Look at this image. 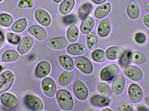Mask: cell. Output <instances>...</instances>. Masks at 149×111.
I'll return each mask as SVG.
<instances>
[{"instance_id": "obj_17", "label": "cell", "mask_w": 149, "mask_h": 111, "mask_svg": "<svg viewBox=\"0 0 149 111\" xmlns=\"http://www.w3.org/2000/svg\"><path fill=\"white\" fill-rule=\"evenodd\" d=\"M125 53L124 50L121 47L113 46L107 50L106 55L109 60H116L120 58Z\"/></svg>"}, {"instance_id": "obj_19", "label": "cell", "mask_w": 149, "mask_h": 111, "mask_svg": "<svg viewBox=\"0 0 149 111\" xmlns=\"http://www.w3.org/2000/svg\"><path fill=\"white\" fill-rule=\"evenodd\" d=\"M111 28V24L108 19H105L102 20L98 26V34L101 37H106L110 33Z\"/></svg>"}, {"instance_id": "obj_20", "label": "cell", "mask_w": 149, "mask_h": 111, "mask_svg": "<svg viewBox=\"0 0 149 111\" xmlns=\"http://www.w3.org/2000/svg\"><path fill=\"white\" fill-rule=\"evenodd\" d=\"M128 59L130 62L137 64H141L147 61V57L145 55L140 51L129 52Z\"/></svg>"}, {"instance_id": "obj_21", "label": "cell", "mask_w": 149, "mask_h": 111, "mask_svg": "<svg viewBox=\"0 0 149 111\" xmlns=\"http://www.w3.org/2000/svg\"><path fill=\"white\" fill-rule=\"evenodd\" d=\"M111 9L110 3H104L96 8L94 13V16L97 19H102L109 14Z\"/></svg>"}, {"instance_id": "obj_11", "label": "cell", "mask_w": 149, "mask_h": 111, "mask_svg": "<svg viewBox=\"0 0 149 111\" xmlns=\"http://www.w3.org/2000/svg\"><path fill=\"white\" fill-rule=\"evenodd\" d=\"M0 99L2 104L8 108H15L18 104L17 98L15 95L8 92L2 94L0 97Z\"/></svg>"}, {"instance_id": "obj_18", "label": "cell", "mask_w": 149, "mask_h": 111, "mask_svg": "<svg viewBox=\"0 0 149 111\" xmlns=\"http://www.w3.org/2000/svg\"><path fill=\"white\" fill-rule=\"evenodd\" d=\"M126 11L128 16L132 20L137 19L140 16V8L137 3L134 1H131L128 4Z\"/></svg>"}, {"instance_id": "obj_40", "label": "cell", "mask_w": 149, "mask_h": 111, "mask_svg": "<svg viewBox=\"0 0 149 111\" xmlns=\"http://www.w3.org/2000/svg\"><path fill=\"white\" fill-rule=\"evenodd\" d=\"M135 40L137 43H144L146 41V37L145 34L143 33H138L135 36Z\"/></svg>"}, {"instance_id": "obj_15", "label": "cell", "mask_w": 149, "mask_h": 111, "mask_svg": "<svg viewBox=\"0 0 149 111\" xmlns=\"http://www.w3.org/2000/svg\"><path fill=\"white\" fill-rule=\"evenodd\" d=\"M28 32L39 41H44L47 37L46 30L39 25H33L31 26L28 29Z\"/></svg>"}, {"instance_id": "obj_22", "label": "cell", "mask_w": 149, "mask_h": 111, "mask_svg": "<svg viewBox=\"0 0 149 111\" xmlns=\"http://www.w3.org/2000/svg\"><path fill=\"white\" fill-rule=\"evenodd\" d=\"M94 20L89 16L85 17L83 19L80 26V30L83 34H87L90 33L93 29L94 26Z\"/></svg>"}, {"instance_id": "obj_52", "label": "cell", "mask_w": 149, "mask_h": 111, "mask_svg": "<svg viewBox=\"0 0 149 111\" xmlns=\"http://www.w3.org/2000/svg\"><path fill=\"white\" fill-rule=\"evenodd\" d=\"M3 0H0V2H1Z\"/></svg>"}, {"instance_id": "obj_33", "label": "cell", "mask_w": 149, "mask_h": 111, "mask_svg": "<svg viewBox=\"0 0 149 111\" xmlns=\"http://www.w3.org/2000/svg\"><path fill=\"white\" fill-rule=\"evenodd\" d=\"M93 9V6L90 3H83L78 10V15L81 19L87 16Z\"/></svg>"}, {"instance_id": "obj_32", "label": "cell", "mask_w": 149, "mask_h": 111, "mask_svg": "<svg viewBox=\"0 0 149 111\" xmlns=\"http://www.w3.org/2000/svg\"><path fill=\"white\" fill-rule=\"evenodd\" d=\"M97 90L100 94L105 97H110L112 94L111 89L107 83L100 82L97 85Z\"/></svg>"}, {"instance_id": "obj_8", "label": "cell", "mask_w": 149, "mask_h": 111, "mask_svg": "<svg viewBox=\"0 0 149 111\" xmlns=\"http://www.w3.org/2000/svg\"><path fill=\"white\" fill-rule=\"evenodd\" d=\"M126 81L122 74H117L113 78L112 82V92L113 95H120L124 90Z\"/></svg>"}, {"instance_id": "obj_48", "label": "cell", "mask_w": 149, "mask_h": 111, "mask_svg": "<svg viewBox=\"0 0 149 111\" xmlns=\"http://www.w3.org/2000/svg\"><path fill=\"white\" fill-rule=\"evenodd\" d=\"M52 1H54V2L58 3H60V2L63 1V0H52Z\"/></svg>"}, {"instance_id": "obj_36", "label": "cell", "mask_w": 149, "mask_h": 111, "mask_svg": "<svg viewBox=\"0 0 149 111\" xmlns=\"http://www.w3.org/2000/svg\"><path fill=\"white\" fill-rule=\"evenodd\" d=\"M133 108L132 103L129 101H125L116 105L115 110L116 111H130Z\"/></svg>"}, {"instance_id": "obj_25", "label": "cell", "mask_w": 149, "mask_h": 111, "mask_svg": "<svg viewBox=\"0 0 149 111\" xmlns=\"http://www.w3.org/2000/svg\"><path fill=\"white\" fill-rule=\"evenodd\" d=\"M60 64L64 69L72 70L74 68V63L72 58L67 55H63L59 57Z\"/></svg>"}, {"instance_id": "obj_14", "label": "cell", "mask_w": 149, "mask_h": 111, "mask_svg": "<svg viewBox=\"0 0 149 111\" xmlns=\"http://www.w3.org/2000/svg\"><path fill=\"white\" fill-rule=\"evenodd\" d=\"M28 105L32 110L41 111L43 109V104L42 100L37 96L28 95L27 97Z\"/></svg>"}, {"instance_id": "obj_16", "label": "cell", "mask_w": 149, "mask_h": 111, "mask_svg": "<svg viewBox=\"0 0 149 111\" xmlns=\"http://www.w3.org/2000/svg\"><path fill=\"white\" fill-rule=\"evenodd\" d=\"M51 68L50 64L48 61H43L40 62L36 68V76L38 78L46 77L49 73Z\"/></svg>"}, {"instance_id": "obj_37", "label": "cell", "mask_w": 149, "mask_h": 111, "mask_svg": "<svg viewBox=\"0 0 149 111\" xmlns=\"http://www.w3.org/2000/svg\"><path fill=\"white\" fill-rule=\"evenodd\" d=\"M6 37L9 43L13 44H17L21 40L20 36L12 33H7Z\"/></svg>"}, {"instance_id": "obj_9", "label": "cell", "mask_w": 149, "mask_h": 111, "mask_svg": "<svg viewBox=\"0 0 149 111\" xmlns=\"http://www.w3.org/2000/svg\"><path fill=\"white\" fill-rule=\"evenodd\" d=\"M42 88L45 94L47 97H52L56 95L57 86L55 81L49 77H46L43 79L42 83Z\"/></svg>"}, {"instance_id": "obj_6", "label": "cell", "mask_w": 149, "mask_h": 111, "mask_svg": "<svg viewBox=\"0 0 149 111\" xmlns=\"http://www.w3.org/2000/svg\"><path fill=\"white\" fill-rule=\"evenodd\" d=\"M128 94L130 100L134 103H138L142 100L143 91L141 87L137 84L132 83L128 89Z\"/></svg>"}, {"instance_id": "obj_45", "label": "cell", "mask_w": 149, "mask_h": 111, "mask_svg": "<svg viewBox=\"0 0 149 111\" xmlns=\"http://www.w3.org/2000/svg\"><path fill=\"white\" fill-rule=\"evenodd\" d=\"M145 102L146 104L149 108V96H147L145 98Z\"/></svg>"}, {"instance_id": "obj_10", "label": "cell", "mask_w": 149, "mask_h": 111, "mask_svg": "<svg viewBox=\"0 0 149 111\" xmlns=\"http://www.w3.org/2000/svg\"><path fill=\"white\" fill-rule=\"evenodd\" d=\"M35 40L33 37L26 36L22 38L17 45V50L20 54H25L30 51L33 44Z\"/></svg>"}, {"instance_id": "obj_43", "label": "cell", "mask_w": 149, "mask_h": 111, "mask_svg": "<svg viewBox=\"0 0 149 111\" xmlns=\"http://www.w3.org/2000/svg\"><path fill=\"white\" fill-rule=\"evenodd\" d=\"M107 1V0H92V1L94 3L98 4L104 3Z\"/></svg>"}, {"instance_id": "obj_23", "label": "cell", "mask_w": 149, "mask_h": 111, "mask_svg": "<svg viewBox=\"0 0 149 111\" xmlns=\"http://www.w3.org/2000/svg\"><path fill=\"white\" fill-rule=\"evenodd\" d=\"M90 103L93 106L104 107L109 105L110 100L107 98L104 97L99 95H95L90 99Z\"/></svg>"}, {"instance_id": "obj_2", "label": "cell", "mask_w": 149, "mask_h": 111, "mask_svg": "<svg viewBox=\"0 0 149 111\" xmlns=\"http://www.w3.org/2000/svg\"><path fill=\"white\" fill-rule=\"evenodd\" d=\"M15 77L12 72L7 70L0 74V93L10 89L14 83Z\"/></svg>"}, {"instance_id": "obj_12", "label": "cell", "mask_w": 149, "mask_h": 111, "mask_svg": "<svg viewBox=\"0 0 149 111\" xmlns=\"http://www.w3.org/2000/svg\"><path fill=\"white\" fill-rule=\"evenodd\" d=\"M36 20L41 25L47 27L51 23V18L49 14L44 10L38 9L35 12Z\"/></svg>"}, {"instance_id": "obj_13", "label": "cell", "mask_w": 149, "mask_h": 111, "mask_svg": "<svg viewBox=\"0 0 149 111\" xmlns=\"http://www.w3.org/2000/svg\"><path fill=\"white\" fill-rule=\"evenodd\" d=\"M47 43L52 48L62 50L65 48L68 45V41L65 37H58L49 39L47 41Z\"/></svg>"}, {"instance_id": "obj_7", "label": "cell", "mask_w": 149, "mask_h": 111, "mask_svg": "<svg viewBox=\"0 0 149 111\" xmlns=\"http://www.w3.org/2000/svg\"><path fill=\"white\" fill-rule=\"evenodd\" d=\"M120 71V67L115 64L109 65L101 71L100 77L102 80L109 81L118 74Z\"/></svg>"}, {"instance_id": "obj_51", "label": "cell", "mask_w": 149, "mask_h": 111, "mask_svg": "<svg viewBox=\"0 0 149 111\" xmlns=\"http://www.w3.org/2000/svg\"><path fill=\"white\" fill-rule=\"evenodd\" d=\"M148 40L149 41V30L148 32Z\"/></svg>"}, {"instance_id": "obj_27", "label": "cell", "mask_w": 149, "mask_h": 111, "mask_svg": "<svg viewBox=\"0 0 149 111\" xmlns=\"http://www.w3.org/2000/svg\"><path fill=\"white\" fill-rule=\"evenodd\" d=\"M19 54L18 52L14 50H8L3 54L2 61L4 62H10L18 59Z\"/></svg>"}, {"instance_id": "obj_35", "label": "cell", "mask_w": 149, "mask_h": 111, "mask_svg": "<svg viewBox=\"0 0 149 111\" xmlns=\"http://www.w3.org/2000/svg\"><path fill=\"white\" fill-rule=\"evenodd\" d=\"M13 17L7 14H0V25L4 27H9L13 23Z\"/></svg>"}, {"instance_id": "obj_24", "label": "cell", "mask_w": 149, "mask_h": 111, "mask_svg": "<svg viewBox=\"0 0 149 111\" xmlns=\"http://www.w3.org/2000/svg\"><path fill=\"white\" fill-rule=\"evenodd\" d=\"M86 51V48L81 43H73L68 46L67 51L72 55H80L84 54Z\"/></svg>"}, {"instance_id": "obj_47", "label": "cell", "mask_w": 149, "mask_h": 111, "mask_svg": "<svg viewBox=\"0 0 149 111\" xmlns=\"http://www.w3.org/2000/svg\"><path fill=\"white\" fill-rule=\"evenodd\" d=\"M101 111H112L111 109H109V108H104V109H102Z\"/></svg>"}, {"instance_id": "obj_29", "label": "cell", "mask_w": 149, "mask_h": 111, "mask_svg": "<svg viewBox=\"0 0 149 111\" xmlns=\"http://www.w3.org/2000/svg\"><path fill=\"white\" fill-rule=\"evenodd\" d=\"M27 26V20L21 18L16 21L11 26V30L15 33H20L24 31Z\"/></svg>"}, {"instance_id": "obj_39", "label": "cell", "mask_w": 149, "mask_h": 111, "mask_svg": "<svg viewBox=\"0 0 149 111\" xmlns=\"http://www.w3.org/2000/svg\"><path fill=\"white\" fill-rule=\"evenodd\" d=\"M129 51H125V53L120 57V63L122 66L127 65L130 63V61L129 60L128 54Z\"/></svg>"}, {"instance_id": "obj_30", "label": "cell", "mask_w": 149, "mask_h": 111, "mask_svg": "<svg viewBox=\"0 0 149 111\" xmlns=\"http://www.w3.org/2000/svg\"><path fill=\"white\" fill-rule=\"evenodd\" d=\"M67 37L70 42L76 41L79 37V30L75 24L71 25L67 30Z\"/></svg>"}, {"instance_id": "obj_41", "label": "cell", "mask_w": 149, "mask_h": 111, "mask_svg": "<svg viewBox=\"0 0 149 111\" xmlns=\"http://www.w3.org/2000/svg\"><path fill=\"white\" fill-rule=\"evenodd\" d=\"M75 21V17L73 15H69L65 17L64 18V22L66 24H70L74 22Z\"/></svg>"}, {"instance_id": "obj_1", "label": "cell", "mask_w": 149, "mask_h": 111, "mask_svg": "<svg viewBox=\"0 0 149 111\" xmlns=\"http://www.w3.org/2000/svg\"><path fill=\"white\" fill-rule=\"evenodd\" d=\"M56 99L60 108L65 111L72 110L74 105L73 98L70 92L65 89H61L56 93Z\"/></svg>"}, {"instance_id": "obj_42", "label": "cell", "mask_w": 149, "mask_h": 111, "mask_svg": "<svg viewBox=\"0 0 149 111\" xmlns=\"http://www.w3.org/2000/svg\"><path fill=\"white\" fill-rule=\"evenodd\" d=\"M143 22L145 26L149 28V14H147L145 15L143 17Z\"/></svg>"}, {"instance_id": "obj_28", "label": "cell", "mask_w": 149, "mask_h": 111, "mask_svg": "<svg viewBox=\"0 0 149 111\" xmlns=\"http://www.w3.org/2000/svg\"><path fill=\"white\" fill-rule=\"evenodd\" d=\"M73 75L72 72L65 71L61 74L58 78V83L63 86H67L73 79Z\"/></svg>"}, {"instance_id": "obj_44", "label": "cell", "mask_w": 149, "mask_h": 111, "mask_svg": "<svg viewBox=\"0 0 149 111\" xmlns=\"http://www.w3.org/2000/svg\"><path fill=\"white\" fill-rule=\"evenodd\" d=\"M3 37L1 31H0V48H1L3 44Z\"/></svg>"}, {"instance_id": "obj_34", "label": "cell", "mask_w": 149, "mask_h": 111, "mask_svg": "<svg viewBox=\"0 0 149 111\" xmlns=\"http://www.w3.org/2000/svg\"><path fill=\"white\" fill-rule=\"evenodd\" d=\"M92 57L93 60L98 63H102L106 60L105 51L100 49L94 50L92 53Z\"/></svg>"}, {"instance_id": "obj_26", "label": "cell", "mask_w": 149, "mask_h": 111, "mask_svg": "<svg viewBox=\"0 0 149 111\" xmlns=\"http://www.w3.org/2000/svg\"><path fill=\"white\" fill-rule=\"evenodd\" d=\"M75 0H64L59 6V12L63 15L70 13L74 7Z\"/></svg>"}, {"instance_id": "obj_38", "label": "cell", "mask_w": 149, "mask_h": 111, "mask_svg": "<svg viewBox=\"0 0 149 111\" xmlns=\"http://www.w3.org/2000/svg\"><path fill=\"white\" fill-rule=\"evenodd\" d=\"M33 6L32 0H21L18 4V7L20 8H31Z\"/></svg>"}, {"instance_id": "obj_4", "label": "cell", "mask_w": 149, "mask_h": 111, "mask_svg": "<svg viewBox=\"0 0 149 111\" xmlns=\"http://www.w3.org/2000/svg\"><path fill=\"white\" fill-rule=\"evenodd\" d=\"M74 64L81 71L86 74L92 73L93 65L90 60L83 56H78L74 58Z\"/></svg>"}, {"instance_id": "obj_3", "label": "cell", "mask_w": 149, "mask_h": 111, "mask_svg": "<svg viewBox=\"0 0 149 111\" xmlns=\"http://www.w3.org/2000/svg\"><path fill=\"white\" fill-rule=\"evenodd\" d=\"M123 72L128 78L135 81H139L143 78L142 70L135 65H128L123 68Z\"/></svg>"}, {"instance_id": "obj_49", "label": "cell", "mask_w": 149, "mask_h": 111, "mask_svg": "<svg viewBox=\"0 0 149 111\" xmlns=\"http://www.w3.org/2000/svg\"><path fill=\"white\" fill-rule=\"evenodd\" d=\"M3 70V68L2 66L1 65H0V73L2 72Z\"/></svg>"}, {"instance_id": "obj_50", "label": "cell", "mask_w": 149, "mask_h": 111, "mask_svg": "<svg viewBox=\"0 0 149 111\" xmlns=\"http://www.w3.org/2000/svg\"><path fill=\"white\" fill-rule=\"evenodd\" d=\"M87 111H96V110H94V109H88V110H87Z\"/></svg>"}, {"instance_id": "obj_5", "label": "cell", "mask_w": 149, "mask_h": 111, "mask_svg": "<svg viewBox=\"0 0 149 111\" xmlns=\"http://www.w3.org/2000/svg\"><path fill=\"white\" fill-rule=\"evenodd\" d=\"M72 90L75 97L81 100L86 99L88 91L85 84L78 79H76L72 85Z\"/></svg>"}, {"instance_id": "obj_46", "label": "cell", "mask_w": 149, "mask_h": 111, "mask_svg": "<svg viewBox=\"0 0 149 111\" xmlns=\"http://www.w3.org/2000/svg\"><path fill=\"white\" fill-rule=\"evenodd\" d=\"M145 8L147 11L149 13V2H147L145 3Z\"/></svg>"}, {"instance_id": "obj_31", "label": "cell", "mask_w": 149, "mask_h": 111, "mask_svg": "<svg viewBox=\"0 0 149 111\" xmlns=\"http://www.w3.org/2000/svg\"><path fill=\"white\" fill-rule=\"evenodd\" d=\"M87 45L90 50H93L98 47V40L96 35L93 33H89L86 37Z\"/></svg>"}]
</instances>
